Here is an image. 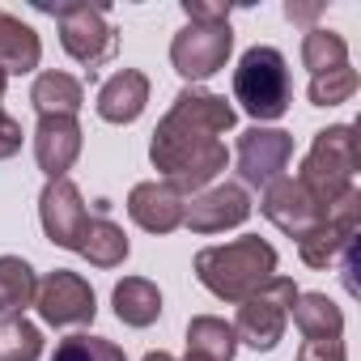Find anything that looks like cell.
<instances>
[{
  "label": "cell",
  "mask_w": 361,
  "mask_h": 361,
  "mask_svg": "<svg viewBox=\"0 0 361 361\" xmlns=\"http://www.w3.org/2000/svg\"><path fill=\"white\" fill-rule=\"evenodd\" d=\"M289 157H293V136L281 128H247L234 149L238 178L247 188H272L276 178H285Z\"/></svg>",
  "instance_id": "cell-9"
},
{
  "label": "cell",
  "mask_w": 361,
  "mask_h": 361,
  "mask_svg": "<svg viewBox=\"0 0 361 361\" xmlns=\"http://www.w3.org/2000/svg\"><path fill=\"white\" fill-rule=\"evenodd\" d=\"M234 51V30H230V18H217V22H188L183 30L174 35L170 43V64L183 81H209L213 73L226 68Z\"/></svg>",
  "instance_id": "cell-7"
},
{
  "label": "cell",
  "mask_w": 361,
  "mask_h": 361,
  "mask_svg": "<svg viewBox=\"0 0 361 361\" xmlns=\"http://www.w3.org/2000/svg\"><path fill=\"white\" fill-rule=\"evenodd\" d=\"M306 94H310V102H314V106H336V102H348V98L357 94V68H344V73H336V77L310 81V85H306Z\"/></svg>",
  "instance_id": "cell-27"
},
{
  "label": "cell",
  "mask_w": 361,
  "mask_h": 361,
  "mask_svg": "<svg viewBox=\"0 0 361 361\" xmlns=\"http://www.w3.org/2000/svg\"><path fill=\"white\" fill-rule=\"evenodd\" d=\"M276 276V251L272 243L264 238H234L226 247H204L196 255V281L221 298V302H234L243 306L251 293H259L268 281Z\"/></svg>",
  "instance_id": "cell-2"
},
{
  "label": "cell",
  "mask_w": 361,
  "mask_h": 361,
  "mask_svg": "<svg viewBox=\"0 0 361 361\" xmlns=\"http://www.w3.org/2000/svg\"><path fill=\"white\" fill-rule=\"evenodd\" d=\"M361 166V149H357V132L348 123H336V128H323L298 170V183L323 204L331 209L336 200H344L353 192V174Z\"/></svg>",
  "instance_id": "cell-3"
},
{
  "label": "cell",
  "mask_w": 361,
  "mask_h": 361,
  "mask_svg": "<svg viewBox=\"0 0 361 361\" xmlns=\"http://www.w3.org/2000/svg\"><path fill=\"white\" fill-rule=\"evenodd\" d=\"M77 255H85L94 268H119L128 259V238H123V230L115 221H106V213H94Z\"/></svg>",
  "instance_id": "cell-22"
},
{
  "label": "cell",
  "mask_w": 361,
  "mask_h": 361,
  "mask_svg": "<svg viewBox=\"0 0 361 361\" xmlns=\"http://www.w3.org/2000/svg\"><path fill=\"white\" fill-rule=\"evenodd\" d=\"M145 361H174V357H170V353H161V348H157V353H145Z\"/></svg>",
  "instance_id": "cell-32"
},
{
  "label": "cell",
  "mask_w": 361,
  "mask_h": 361,
  "mask_svg": "<svg viewBox=\"0 0 361 361\" xmlns=\"http://www.w3.org/2000/svg\"><path fill=\"white\" fill-rule=\"evenodd\" d=\"M183 13H188V22H217V18H230V5H204V0H183Z\"/></svg>",
  "instance_id": "cell-29"
},
{
  "label": "cell",
  "mask_w": 361,
  "mask_h": 361,
  "mask_svg": "<svg viewBox=\"0 0 361 361\" xmlns=\"http://www.w3.org/2000/svg\"><path fill=\"white\" fill-rule=\"evenodd\" d=\"M115 314H119V323H128V327H149V323H157V314H161V293H157V285L145 281V276H123V281L115 285Z\"/></svg>",
  "instance_id": "cell-19"
},
{
  "label": "cell",
  "mask_w": 361,
  "mask_h": 361,
  "mask_svg": "<svg viewBox=\"0 0 361 361\" xmlns=\"http://www.w3.org/2000/svg\"><path fill=\"white\" fill-rule=\"evenodd\" d=\"M264 217L272 221V226H281L285 234H293L298 243L306 238V234H314L323 221H327V209L298 183V178H276L272 188H264Z\"/></svg>",
  "instance_id": "cell-12"
},
{
  "label": "cell",
  "mask_w": 361,
  "mask_h": 361,
  "mask_svg": "<svg viewBox=\"0 0 361 361\" xmlns=\"http://www.w3.org/2000/svg\"><path fill=\"white\" fill-rule=\"evenodd\" d=\"M56 22H60V43L64 51L85 64V73L94 77L106 60H115L119 51V30L106 22V9L102 5H85V0H77V5H43Z\"/></svg>",
  "instance_id": "cell-5"
},
{
  "label": "cell",
  "mask_w": 361,
  "mask_h": 361,
  "mask_svg": "<svg viewBox=\"0 0 361 361\" xmlns=\"http://www.w3.org/2000/svg\"><path fill=\"white\" fill-rule=\"evenodd\" d=\"M81 153V123L73 115H43L35 128V161L51 178H68L73 161Z\"/></svg>",
  "instance_id": "cell-14"
},
{
  "label": "cell",
  "mask_w": 361,
  "mask_h": 361,
  "mask_svg": "<svg viewBox=\"0 0 361 361\" xmlns=\"http://www.w3.org/2000/svg\"><path fill=\"white\" fill-rule=\"evenodd\" d=\"M43 357V336L26 314L0 319V361H39Z\"/></svg>",
  "instance_id": "cell-25"
},
{
  "label": "cell",
  "mask_w": 361,
  "mask_h": 361,
  "mask_svg": "<svg viewBox=\"0 0 361 361\" xmlns=\"http://www.w3.org/2000/svg\"><path fill=\"white\" fill-rule=\"evenodd\" d=\"M357 226H361V196H357V188H353L344 200H336V204L327 209V221H323L314 234H306V238L298 243L302 259H306L310 268L336 264V255H344V251L357 247Z\"/></svg>",
  "instance_id": "cell-10"
},
{
  "label": "cell",
  "mask_w": 361,
  "mask_h": 361,
  "mask_svg": "<svg viewBox=\"0 0 361 361\" xmlns=\"http://www.w3.org/2000/svg\"><path fill=\"white\" fill-rule=\"evenodd\" d=\"M302 64L310 68V81H323V77H336L348 64V47L336 30H323V26H310L306 39H302Z\"/></svg>",
  "instance_id": "cell-20"
},
{
  "label": "cell",
  "mask_w": 361,
  "mask_h": 361,
  "mask_svg": "<svg viewBox=\"0 0 361 361\" xmlns=\"http://www.w3.org/2000/svg\"><path fill=\"white\" fill-rule=\"evenodd\" d=\"M251 217V196L238 188V183H221V188H209L204 196H196L183 213V226L196 230V234H221V230H234Z\"/></svg>",
  "instance_id": "cell-13"
},
{
  "label": "cell",
  "mask_w": 361,
  "mask_h": 361,
  "mask_svg": "<svg viewBox=\"0 0 361 361\" xmlns=\"http://www.w3.org/2000/svg\"><path fill=\"white\" fill-rule=\"evenodd\" d=\"M183 213H188L183 192L170 188V183H157V178H153V183H136L132 196H128V217L140 230H149V234L178 230V226H183Z\"/></svg>",
  "instance_id": "cell-15"
},
{
  "label": "cell",
  "mask_w": 361,
  "mask_h": 361,
  "mask_svg": "<svg viewBox=\"0 0 361 361\" xmlns=\"http://www.w3.org/2000/svg\"><path fill=\"white\" fill-rule=\"evenodd\" d=\"M289 98H293V81L285 56L276 47H251L234 68V102H243L251 119L268 123L289 111Z\"/></svg>",
  "instance_id": "cell-4"
},
{
  "label": "cell",
  "mask_w": 361,
  "mask_h": 361,
  "mask_svg": "<svg viewBox=\"0 0 361 361\" xmlns=\"http://www.w3.org/2000/svg\"><path fill=\"white\" fill-rule=\"evenodd\" d=\"M145 102H149V77L136 73V68H119L98 90V115L106 123H132V119H140Z\"/></svg>",
  "instance_id": "cell-16"
},
{
  "label": "cell",
  "mask_w": 361,
  "mask_h": 361,
  "mask_svg": "<svg viewBox=\"0 0 361 361\" xmlns=\"http://www.w3.org/2000/svg\"><path fill=\"white\" fill-rule=\"evenodd\" d=\"M5 85H9V73H5V68H0V98H5Z\"/></svg>",
  "instance_id": "cell-33"
},
{
  "label": "cell",
  "mask_w": 361,
  "mask_h": 361,
  "mask_svg": "<svg viewBox=\"0 0 361 361\" xmlns=\"http://www.w3.org/2000/svg\"><path fill=\"white\" fill-rule=\"evenodd\" d=\"M319 13H323V5H298V0H289V5H285V18L289 22H302V26H310Z\"/></svg>",
  "instance_id": "cell-31"
},
{
  "label": "cell",
  "mask_w": 361,
  "mask_h": 361,
  "mask_svg": "<svg viewBox=\"0 0 361 361\" xmlns=\"http://www.w3.org/2000/svg\"><path fill=\"white\" fill-rule=\"evenodd\" d=\"M35 306H39V319L51 323V327H85L98 314L90 281L77 276V272H68V268H56V272H47L39 281Z\"/></svg>",
  "instance_id": "cell-8"
},
{
  "label": "cell",
  "mask_w": 361,
  "mask_h": 361,
  "mask_svg": "<svg viewBox=\"0 0 361 361\" xmlns=\"http://www.w3.org/2000/svg\"><path fill=\"white\" fill-rule=\"evenodd\" d=\"M289 314L302 331V344H340L344 336V314L327 293H298Z\"/></svg>",
  "instance_id": "cell-17"
},
{
  "label": "cell",
  "mask_w": 361,
  "mask_h": 361,
  "mask_svg": "<svg viewBox=\"0 0 361 361\" xmlns=\"http://www.w3.org/2000/svg\"><path fill=\"white\" fill-rule=\"evenodd\" d=\"M35 289H39V276L22 255H0V319L22 314L35 302Z\"/></svg>",
  "instance_id": "cell-24"
},
{
  "label": "cell",
  "mask_w": 361,
  "mask_h": 361,
  "mask_svg": "<svg viewBox=\"0 0 361 361\" xmlns=\"http://www.w3.org/2000/svg\"><path fill=\"white\" fill-rule=\"evenodd\" d=\"M234 348H238V336L226 319H213V314H200L188 323V353L200 357V361H234Z\"/></svg>",
  "instance_id": "cell-23"
},
{
  "label": "cell",
  "mask_w": 361,
  "mask_h": 361,
  "mask_svg": "<svg viewBox=\"0 0 361 361\" xmlns=\"http://www.w3.org/2000/svg\"><path fill=\"white\" fill-rule=\"evenodd\" d=\"M298 361H344V340L340 344H302Z\"/></svg>",
  "instance_id": "cell-30"
},
{
  "label": "cell",
  "mask_w": 361,
  "mask_h": 361,
  "mask_svg": "<svg viewBox=\"0 0 361 361\" xmlns=\"http://www.w3.org/2000/svg\"><path fill=\"white\" fill-rule=\"evenodd\" d=\"M234 128V106L209 90H183L153 132L149 157L178 192H200L226 170L221 132Z\"/></svg>",
  "instance_id": "cell-1"
},
{
  "label": "cell",
  "mask_w": 361,
  "mask_h": 361,
  "mask_svg": "<svg viewBox=\"0 0 361 361\" xmlns=\"http://www.w3.org/2000/svg\"><path fill=\"white\" fill-rule=\"evenodd\" d=\"M51 361H128V357L106 336H68V340L56 344Z\"/></svg>",
  "instance_id": "cell-26"
},
{
  "label": "cell",
  "mask_w": 361,
  "mask_h": 361,
  "mask_svg": "<svg viewBox=\"0 0 361 361\" xmlns=\"http://www.w3.org/2000/svg\"><path fill=\"white\" fill-rule=\"evenodd\" d=\"M39 217H43V230H47V238L56 247L77 251L94 213L85 209V200H81L73 178H51V183L43 188V196H39Z\"/></svg>",
  "instance_id": "cell-11"
},
{
  "label": "cell",
  "mask_w": 361,
  "mask_h": 361,
  "mask_svg": "<svg viewBox=\"0 0 361 361\" xmlns=\"http://www.w3.org/2000/svg\"><path fill=\"white\" fill-rule=\"evenodd\" d=\"M18 149H22V123L9 111H0V161L13 157Z\"/></svg>",
  "instance_id": "cell-28"
},
{
  "label": "cell",
  "mask_w": 361,
  "mask_h": 361,
  "mask_svg": "<svg viewBox=\"0 0 361 361\" xmlns=\"http://www.w3.org/2000/svg\"><path fill=\"white\" fill-rule=\"evenodd\" d=\"M30 102H35L39 119L43 115H73L77 119V111L85 102V85L77 77H68V73H43L35 81V90H30Z\"/></svg>",
  "instance_id": "cell-21"
},
{
  "label": "cell",
  "mask_w": 361,
  "mask_h": 361,
  "mask_svg": "<svg viewBox=\"0 0 361 361\" xmlns=\"http://www.w3.org/2000/svg\"><path fill=\"white\" fill-rule=\"evenodd\" d=\"M39 60H43L39 35L22 18L0 9V68H5V73H35Z\"/></svg>",
  "instance_id": "cell-18"
},
{
  "label": "cell",
  "mask_w": 361,
  "mask_h": 361,
  "mask_svg": "<svg viewBox=\"0 0 361 361\" xmlns=\"http://www.w3.org/2000/svg\"><path fill=\"white\" fill-rule=\"evenodd\" d=\"M298 298V285L289 276H272L259 293H251L243 306H238V319H234V336L243 344H251L255 353H272L285 336V323H289V306Z\"/></svg>",
  "instance_id": "cell-6"
}]
</instances>
